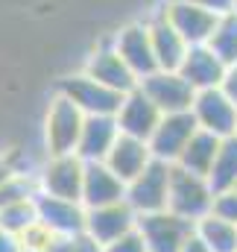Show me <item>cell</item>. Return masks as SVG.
<instances>
[{
    "mask_svg": "<svg viewBox=\"0 0 237 252\" xmlns=\"http://www.w3.org/2000/svg\"><path fill=\"white\" fill-rule=\"evenodd\" d=\"M214 188L208 182V176L190 173L184 167L173 164L170 173V199H167V211H173L181 220L199 223L202 217H208L214 211Z\"/></svg>",
    "mask_w": 237,
    "mask_h": 252,
    "instance_id": "obj_1",
    "label": "cell"
},
{
    "mask_svg": "<svg viewBox=\"0 0 237 252\" xmlns=\"http://www.w3.org/2000/svg\"><path fill=\"white\" fill-rule=\"evenodd\" d=\"M82 126H85V115L67 100L53 91L47 112H44V153L47 156H67L76 153L79 138H82Z\"/></svg>",
    "mask_w": 237,
    "mask_h": 252,
    "instance_id": "obj_2",
    "label": "cell"
},
{
    "mask_svg": "<svg viewBox=\"0 0 237 252\" xmlns=\"http://www.w3.org/2000/svg\"><path fill=\"white\" fill-rule=\"evenodd\" d=\"M56 94L67 97L85 118H94V115H118L120 103H123V94L97 82L94 76H88L85 70H76V73H67L56 82Z\"/></svg>",
    "mask_w": 237,
    "mask_h": 252,
    "instance_id": "obj_3",
    "label": "cell"
},
{
    "mask_svg": "<svg viewBox=\"0 0 237 252\" xmlns=\"http://www.w3.org/2000/svg\"><path fill=\"white\" fill-rule=\"evenodd\" d=\"M170 173H173V164H164V161L152 158V164H149L144 173H138V176L126 185V202L135 208L138 217L167 211Z\"/></svg>",
    "mask_w": 237,
    "mask_h": 252,
    "instance_id": "obj_4",
    "label": "cell"
},
{
    "mask_svg": "<svg viewBox=\"0 0 237 252\" xmlns=\"http://www.w3.org/2000/svg\"><path fill=\"white\" fill-rule=\"evenodd\" d=\"M41 193L61 196V199H79L82 202V179H85V161L76 153L67 156H44L41 167L35 170Z\"/></svg>",
    "mask_w": 237,
    "mask_h": 252,
    "instance_id": "obj_5",
    "label": "cell"
},
{
    "mask_svg": "<svg viewBox=\"0 0 237 252\" xmlns=\"http://www.w3.org/2000/svg\"><path fill=\"white\" fill-rule=\"evenodd\" d=\"M141 91L161 109V115H176V112H190L196 88L178 73V70H152L149 76H144Z\"/></svg>",
    "mask_w": 237,
    "mask_h": 252,
    "instance_id": "obj_6",
    "label": "cell"
},
{
    "mask_svg": "<svg viewBox=\"0 0 237 252\" xmlns=\"http://www.w3.org/2000/svg\"><path fill=\"white\" fill-rule=\"evenodd\" d=\"M112 44H115V50L123 56V62L132 67V73L138 79H144L152 70H158L152 38H149V24L147 21H129V24H123L118 32L112 35Z\"/></svg>",
    "mask_w": 237,
    "mask_h": 252,
    "instance_id": "obj_7",
    "label": "cell"
},
{
    "mask_svg": "<svg viewBox=\"0 0 237 252\" xmlns=\"http://www.w3.org/2000/svg\"><path fill=\"white\" fill-rule=\"evenodd\" d=\"M190 115L196 118V126L217 135V138H229L237 135V106L223 94V88H205L196 91Z\"/></svg>",
    "mask_w": 237,
    "mask_h": 252,
    "instance_id": "obj_8",
    "label": "cell"
},
{
    "mask_svg": "<svg viewBox=\"0 0 237 252\" xmlns=\"http://www.w3.org/2000/svg\"><path fill=\"white\" fill-rule=\"evenodd\" d=\"M190 220H181L173 211H158V214H144L138 217V232L147 241V252H181L184 241L193 235Z\"/></svg>",
    "mask_w": 237,
    "mask_h": 252,
    "instance_id": "obj_9",
    "label": "cell"
},
{
    "mask_svg": "<svg viewBox=\"0 0 237 252\" xmlns=\"http://www.w3.org/2000/svg\"><path fill=\"white\" fill-rule=\"evenodd\" d=\"M82 70H85L88 76H94L97 82H103V85H109V88L120 91V94L135 91V88H138V82H141V79L132 73V67L123 62V56L115 50L112 38H109V41H103V44H97V47L91 50V56L85 59Z\"/></svg>",
    "mask_w": 237,
    "mask_h": 252,
    "instance_id": "obj_10",
    "label": "cell"
},
{
    "mask_svg": "<svg viewBox=\"0 0 237 252\" xmlns=\"http://www.w3.org/2000/svg\"><path fill=\"white\" fill-rule=\"evenodd\" d=\"M196 129H199V126H196V118H193L190 112L164 115L161 124L155 126L152 138H149L152 156H155L158 161H164V164H176L178 156L184 153V147H187V141L193 138Z\"/></svg>",
    "mask_w": 237,
    "mask_h": 252,
    "instance_id": "obj_11",
    "label": "cell"
},
{
    "mask_svg": "<svg viewBox=\"0 0 237 252\" xmlns=\"http://www.w3.org/2000/svg\"><path fill=\"white\" fill-rule=\"evenodd\" d=\"M161 12L190 47L208 44V38L217 27V18H220L211 9H202V6H193V3H184V0H164Z\"/></svg>",
    "mask_w": 237,
    "mask_h": 252,
    "instance_id": "obj_12",
    "label": "cell"
},
{
    "mask_svg": "<svg viewBox=\"0 0 237 252\" xmlns=\"http://www.w3.org/2000/svg\"><path fill=\"white\" fill-rule=\"evenodd\" d=\"M118 126L123 135H132V138H144V141H149L152 138V132H155V126L161 124V109L141 91V85L135 88V91H129V94H123V103H120L118 109Z\"/></svg>",
    "mask_w": 237,
    "mask_h": 252,
    "instance_id": "obj_13",
    "label": "cell"
},
{
    "mask_svg": "<svg viewBox=\"0 0 237 252\" xmlns=\"http://www.w3.org/2000/svg\"><path fill=\"white\" fill-rule=\"evenodd\" d=\"M132 229H138V214H135V208L126 199L123 202H112V205H100V208H88L85 232L91 238H97L103 247L123 238Z\"/></svg>",
    "mask_w": 237,
    "mask_h": 252,
    "instance_id": "obj_14",
    "label": "cell"
},
{
    "mask_svg": "<svg viewBox=\"0 0 237 252\" xmlns=\"http://www.w3.org/2000/svg\"><path fill=\"white\" fill-rule=\"evenodd\" d=\"M35 208H38V220L53 235H79V232H85L88 208L79 199H61V196H50V193H38Z\"/></svg>",
    "mask_w": 237,
    "mask_h": 252,
    "instance_id": "obj_15",
    "label": "cell"
},
{
    "mask_svg": "<svg viewBox=\"0 0 237 252\" xmlns=\"http://www.w3.org/2000/svg\"><path fill=\"white\" fill-rule=\"evenodd\" d=\"M126 199V182L106 164V161H85V179H82V205L100 208Z\"/></svg>",
    "mask_w": 237,
    "mask_h": 252,
    "instance_id": "obj_16",
    "label": "cell"
},
{
    "mask_svg": "<svg viewBox=\"0 0 237 252\" xmlns=\"http://www.w3.org/2000/svg\"><path fill=\"white\" fill-rule=\"evenodd\" d=\"M149 24V38H152V50H155V62H158V70H178L190 44L176 32V27L164 18L161 9H155L152 18H147Z\"/></svg>",
    "mask_w": 237,
    "mask_h": 252,
    "instance_id": "obj_17",
    "label": "cell"
},
{
    "mask_svg": "<svg viewBox=\"0 0 237 252\" xmlns=\"http://www.w3.org/2000/svg\"><path fill=\"white\" fill-rule=\"evenodd\" d=\"M152 158H155V156H152V150H149V141L132 138V135H123V132H120V138L115 141V147H112L109 156H106V164L129 185L138 173H144V170L152 164Z\"/></svg>",
    "mask_w": 237,
    "mask_h": 252,
    "instance_id": "obj_18",
    "label": "cell"
},
{
    "mask_svg": "<svg viewBox=\"0 0 237 252\" xmlns=\"http://www.w3.org/2000/svg\"><path fill=\"white\" fill-rule=\"evenodd\" d=\"M118 138H120V126H118V118H115V115H94V118H85L76 156H79L82 161H106V156H109V150L115 147Z\"/></svg>",
    "mask_w": 237,
    "mask_h": 252,
    "instance_id": "obj_19",
    "label": "cell"
},
{
    "mask_svg": "<svg viewBox=\"0 0 237 252\" xmlns=\"http://www.w3.org/2000/svg\"><path fill=\"white\" fill-rule=\"evenodd\" d=\"M178 73H181L196 91L220 88L223 73H226V62H223L208 44H196V47L187 50V56H184V62L178 67Z\"/></svg>",
    "mask_w": 237,
    "mask_h": 252,
    "instance_id": "obj_20",
    "label": "cell"
},
{
    "mask_svg": "<svg viewBox=\"0 0 237 252\" xmlns=\"http://www.w3.org/2000/svg\"><path fill=\"white\" fill-rule=\"evenodd\" d=\"M220 141H223V138H217V135H211V132H205V129H196L193 138L187 141L184 153L178 156L176 167H184V170L199 173V176H208L211 167H214V158H217Z\"/></svg>",
    "mask_w": 237,
    "mask_h": 252,
    "instance_id": "obj_21",
    "label": "cell"
},
{
    "mask_svg": "<svg viewBox=\"0 0 237 252\" xmlns=\"http://www.w3.org/2000/svg\"><path fill=\"white\" fill-rule=\"evenodd\" d=\"M208 182H211L214 193L237 188V135H229V138L220 141V150H217L214 167L208 173Z\"/></svg>",
    "mask_w": 237,
    "mask_h": 252,
    "instance_id": "obj_22",
    "label": "cell"
},
{
    "mask_svg": "<svg viewBox=\"0 0 237 252\" xmlns=\"http://www.w3.org/2000/svg\"><path fill=\"white\" fill-rule=\"evenodd\" d=\"M196 235L205 241L211 252H237V226L217 217L214 211L196 223Z\"/></svg>",
    "mask_w": 237,
    "mask_h": 252,
    "instance_id": "obj_23",
    "label": "cell"
},
{
    "mask_svg": "<svg viewBox=\"0 0 237 252\" xmlns=\"http://www.w3.org/2000/svg\"><path fill=\"white\" fill-rule=\"evenodd\" d=\"M208 47L223 59L226 64L237 62V12H223L217 18V27L208 38Z\"/></svg>",
    "mask_w": 237,
    "mask_h": 252,
    "instance_id": "obj_24",
    "label": "cell"
},
{
    "mask_svg": "<svg viewBox=\"0 0 237 252\" xmlns=\"http://www.w3.org/2000/svg\"><path fill=\"white\" fill-rule=\"evenodd\" d=\"M32 223H38V208L35 199H24V202H12V205H0V226L9 229L12 235H24Z\"/></svg>",
    "mask_w": 237,
    "mask_h": 252,
    "instance_id": "obj_25",
    "label": "cell"
},
{
    "mask_svg": "<svg viewBox=\"0 0 237 252\" xmlns=\"http://www.w3.org/2000/svg\"><path fill=\"white\" fill-rule=\"evenodd\" d=\"M41 193L38 188V176L32 170H18L3 188H0V205H12V202H24V199H35Z\"/></svg>",
    "mask_w": 237,
    "mask_h": 252,
    "instance_id": "obj_26",
    "label": "cell"
},
{
    "mask_svg": "<svg viewBox=\"0 0 237 252\" xmlns=\"http://www.w3.org/2000/svg\"><path fill=\"white\" fill-rule=\"evenodd\" d=\"M214 214L237 226V188L220 190V193L214 196Z\"/></svg>",
    "mask_w": 237,
    "mask_h": 252,
    "instance_id": "obj_27",
    "label": "cell"
},
{
    "mask_svg": "<svg viewBox=\"0 0 237 252\" xmlns=\"http://www.w3.org/2000/svg\"><path fill=\"white\" fill-rule=\"evenodd\" d=\"M106 252H147V241H144V235H141L138 229H132V232H126L123 238L106 244Z\"/></svg>",
    "mask_w": 237,
    "mask_h": 252,
    "instance_id": "obj_28",
    "label": "cell"
},
{
    "mask_svg": "<svg viewBox=\"0 0 237 252\" xmlns=\"http://www.w3.org/2000/svg\"><path fill=\"white\" fill-rule=\"evenodd\" d=\"M67 252H106V247L97 238H91L88 232H79V235H70Z\"/></svg>",
    "mask_w": 237,
    "mask_h": 252,
    "instance_id": "obj_29",
    "label": "cell"
},
{
    "mask_svg": "<svg viewBox=\"0 0 237 252\" xmlns=\"http://www.w3.org/2000/svg\"><path fill=\"white\" fill-rule=\"evenodd\" d=\"M220 88H223V94H226V97H229V100L237 106V62L226 64V73H223Z\"/></svg>",
    "mask_w": 237,
    "mask_h": 252,
    "instance_id": "obj_30",
    "label": "cell"
},
{
    "mask_svg": "<svg viewBox=\"0 0 237 252\" xmlns=\"http://www.w3.org/2000/svg\"><path fill=\"white\" fill-rule=\"evenodd\" d=\"M18 170H21V167L15 164V156L0 150V188H3V185H6V182L15 176V173H18Z\"/></svg>",
    "mask_w": 237,
    "mask_h": 252,
    "instance_id": "obj_31",
    "label": "cell"
},
{
    "mask_svg": "<svg viewBox=\"0 0 237 252\" xmlns=\"http://www.w3.org/2000/svg\"><path fill=\"white\" fill-rule=\"evenodd\" d=\"M184 3H193V6L211 9V12H217V15H223V12H232V9H235V0H184Z\"/></svg>",
    "mask_w": 237,
    "mask_h": 252,
    "instance_id": "obj_32",
    "label": "cell"
},
{
    "mask_svg": "<svg viewBox=\"0 0 237 252\" xmlns=\"http://www.w3.org/2000/svg\"><path fill=\"white\" fill-rule=\"evenodd\" d=\"M0 252H24V244L18 235H12L9 229L0 226Z\"/></svg>",
    "mask_w": 237,
    "mask_h": 252,
    "instance_id": "obj_33",
    "label": "cell"
},
{
    "mask_svg": "<svg viewBox=\"0 0 237 252\" xmlns=\"http://www.w3.org/2000/svg\"><path fill=\"white\" fill-rule=\"evenodd\" d=\"M181 252H211L208 247H205V241L196 235V226H193V235L184 241V247H181Z\"/></svg>",
    "mask_w": 237,
    "mask_h": 252,
    "instance_id": "obj_34",
    "label": "cell"
},
{
    "mask_svg": "<svg viewBox=\"0 0 237 252\" xmlns=\"http://www.w3.org/2000/svg\"><path fill=\"white\" fill-rule=\"evenodd\" d=\"M235 12H237V0H235Z\"/></svg>",
    "mask_w": 237,
    "mask_h": 252,
    "instance_id": "obj_35",
    "label": "cell"
},
{
    "mask_svg": "<svg viewBox=\"0 0 237 252\" xmlns=\"http://www.w3.org/2000/svg\"><path fill=\"white\" fill-rule=\"evenodd\" d=\"M24 252H32V250H24Z\"/></svg>",
    "mask_w": 237,
    "mask_h": 252,
    "instance_id": "obj_36",
    "label": "cell"
}]
</instances>
